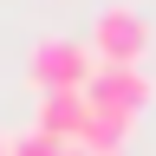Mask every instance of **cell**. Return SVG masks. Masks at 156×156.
I'll return each mask as SVG.
<instances>
[{
	"instance_id": "1",
	"label": "cell",
	"mask_w": 156,
	"mask_h": 156,
	"mask_svg": "<svg viewBox=\"0 0 156 156\" xmlns=\"http://www.w3.org/2000/svg\"><path fill=\"white\" fill-rule=\"evenodd\" d=\"M143 52H150V13L124 7V0L98 7V20H91V58L98 65H143Z\"/></svg>"
},
{
	"instance_id": "2",
	"label": "cell",
	"mask_w": 156,
	"mask_h": 156,
	"mask_svg": "<svg viewBox=\"0 0 156 156\" xmlns=\"http://www.w3.org/2000/svg\"><path fill=\"white\" fill-rule=\"evenodd\" d=\"M91 72H98V58H91V46H78V39H39L33 58H26V78L39 91H85Z\"/></svg>"
},
{
	"instance_id": "3",
	"label": "cell",
	"mask_w": 156,
	"mask_h": 156,
	"mask_svg": "<svg viewBox=\"0 0 156 156\" xmlns=\"http://www.w3.org/2000/svg\"><path fill=\"white\" fill-rule=\"evenodd\" d=\"M85 98L98 111H124V117H136L156 98V78L143 72V65H98L91 72V85H85Z\"/></svg>"
},
{
	"instance_id": "4",
	"label": "cell",
	"mask_w": 156,
	"mask_h": 156,
	"mask_svg": "<svg viewBox=\"0 0 156 156\" xmlns=\"http://www.w3.org/2000/svg\"><path fill=\"white\" fill-rule=\"evenodd\" d=\"M85 117H91V98L85 91H39V136H52V143H78V130H85Z\"/></svg>"
},
{
	"instance_id": "5",
	"label": "cell",
	"mask_w": 156,
	"mask_h": 156,
	"mask_svg": "<svg viewBox=\"0 0 156 156\" xmlns=\"http://www.w3.org/2000/svg\"><path fill=\"white\" fill-rule=\"evenodd\" d=\"M130 130H136V117H124V111H98V104H91V117H85V130H78L72 150H85V156H124Z\"/></svg>"
},
{
	"instance_id": "6",
	"label": "cell",
	"mask_w": 156,
	"mask_h": 156,
	"mask_svg": "<svg viewBox=\"0 0 156 156\" xmlns=\"http://www.w3.org/2000/svg\"><path fill=\"white\" fill-rule=\"evenodd\" d=\"M7 156H65V143H52L39 130H20V136H7Z\"/></svg>"
},
{
	"instance_id": "7",
	"label": "cell",
	"mask_w": 156,
	"mask_h": 156,
	"mask_svg": "<svg viewBox=\"0 0 156 156\" xmlns=\"http://www.w3.org/2000/svg\"><path fill=\"white\" fill-rule=\"evenodd\" d=\"M65 156H85V150H65Z\"/></svg>"
},
{
	"instance_id": "8",
	"label": "cell",
	"mask_w": 156,
	"mask_h": 156,
	"mask_svg": "<svg viewBox=\"0 0 156 156\" xmlns=\"http://www.w3.org/2000/svg\"><path fill=\"white\" fill-rule=\"evenodd\" d=\"M0 156H7V143H0Z\"/></svg>"
}]
</instances>
